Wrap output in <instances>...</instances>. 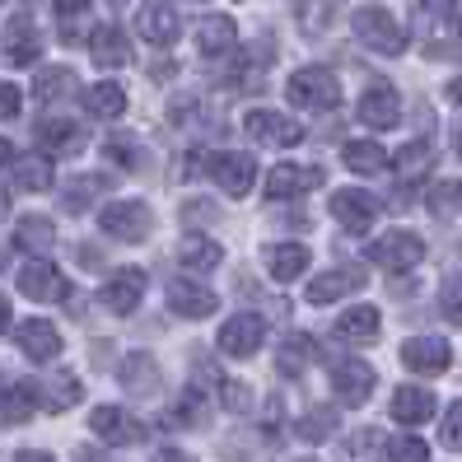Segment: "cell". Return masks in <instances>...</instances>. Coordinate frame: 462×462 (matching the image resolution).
Segmentation results:
<instances>
[{
  "label": "cell",
  "instance_id": "cell-1",
  "mask_svg": "<svg viewBox=\"0 0 462 462\" xmlns=\"http://www.w3.org/2000/svg\"><path fill=\"white\" fill-rule=\"evenodd\" d=\"M356 38L378 51V57H402L406 51V29H402V19L383 5H360L356 10Z\"/></svg>",
  "mask_w": 462,
  "mask_h": 462
},
{
  "label": "cell",
  "instance_id": "cell-2",
  "mask_svg": "<svg viewBox=\"0 0 462 462\" xmlns=\"http://www.w3.org/2000/svg\"><path fill=\"white\" fill-rule=\"evenodd\" d=\"M290 103H299L304 113H332V107L341 103V85H337V75L328 66H304V70H294L290 75Z\"/></svg>",
  "mask_w": 462,
  "mask_h": 462
},
{
  "label": "cell",
  "instance_id": "cell-3",
  "mask_svg": "<svg viewBox=\"0 0 462 462\" xmlns=\"http://www.w3.org/2000/svg\"><path fill=\"white\" fill-rule=\"evenodd\" d=\"M98 229L107 238H117V243H141L150 238L154 229V210L145 201H135V197H122V201H107L98 210Z\"/></svg>",
  "mask_w": 462,
  "mask_h": 462
},
{
  "label": "cell",
  "instance_id": "cell-4",
  "mask_svg": "<svg viewBox=\"0 0 462 462\" xmlns=\"http://www.w3.org/2000/svg\"><path fill=\"white\" fill-rule=\"evenodd\" d=\"M206 173L215 178V187H220L225 197H248L253 182H257V159L253 154H238V150H220L206 159Z\"/></svg>",
  "mask_w": 462,
  "mask_h": 462
},
{
  "label": "cell",
  "instance_id": "cell-5",
  "mask_svg": "<svg viewBox=\"0 0 462 462\" xmlns=\"http://www.w3.org/2000/svg\"><path fill=\"white\" fill-rule=\"evenodd\" d=\"M243 131H248L257 145H281V150L304 141V126H299L294 117H285V113H271V107H253V113L243 117Z\"/></svg>",
  "mask_w": 462,
  "mask_h": 462
},
{
  "label": "cell",
  "instance_id": "cell-6",
  "mask_svg": "<svg viewBox=\"0 0 462 462\" xmlns=\"http://www.w3.org/2000/svg\"><path fill=\"white\" fill-rule=\"evenodd\" d=\"M425 257V243L406 229H393V234H378L369 243V262H378L383 271H411L416 262Z\"/></svg>",
  "mask_w": 462,
  "mask_h": 462
},
{
  "label": "cell",
  "instance_id": "cell-7",
  "mask_svg": "<svg viewBox=\"0 0 462 462\" xmlns=\"http://www.w3.org/2000/svg\"><path fill=\"white\" fill-rule=\"evenodd\" d=\"M89 430L98 434L103 444H117V448H131V444H145V420H135L131 411H122V406H98V411L89 416Z\"/></svg>",
  "mask_w": 462,
  "mask_h": 462
},
{
  "label": "cell",
  "instance_id": "cell-8",
  "mask_svg": "<svg viewBox=\"0 0 462 462\" xmlns=\"http://www.w3.org/2000/svg\"><path fill=\"white\" fill-rule=\"evenodd\" d=\"M374 383H378L374 365H365L356 356H346V360L332 365V388H337V402L341 406H365L369 393H374Z\"/></svg>",
  "mask_w": 462,
  "mask_h": 462
},
{
  "label": "cell",
  "instance_id": "cell-9",
  "mask_svg": "<svg viewBox=\"0 0 462 462\" xmlns=\"http://www.w3.org/2000/svg\"><path fill=\"white\" fill-rule=\"evenodd\" d=\"M271 66H276V42H271V38H257V42L234 61V70H229V89H234V94H257V85L266 79Z\"/></svg>",
  "mask_w": 462,
  "mask_h": 462
},
{
  "label": "cell",
  "instance_id": "cell-10",
  "mask_svg": "<svg viewBox=\"0 0 462 462\" xmlns=\"http://www.w3.org/2000/svg\"><path fill=\"white\" fill-rule=\"evenodd\" d=\"M145 299V271L141 266H122L113 281H103V290H98V304L107 309V313H117V318H126V313H135V304Z\"/></svg>",
  "mask_w": 462,
  "mask_h": 462
},
{
  "label": "cell",
  "instance_id": "cell-11",
  "mask_svg": "<svg viewBox=\"0 0 462 462\" xmlns=\"http://www.w3.org/2000/svg\"><path fill=\"white\" fill-rule=\"evenodd\" d=\"M135 33L154 47H173L178 33H182V19L173 10V0H145L141 14H135Z\"/></svg>",
  "mask_w": 462,
  "mask_h": 462
},
{
  "label": "cell",
  "instance_id": "cell-12",
  "mask_svg": "<svg viewBox=\"0 0 462 462\" xmlns=\"http://www.w3.org/2000/svg\"><path fill=\"white\" fill-rule=\"evenodd\" d=\"M19 294L38 299V304H51V299H70V285H66V276L51 262L33 257L29 266L19 271Z\"/></svg>",
  "mask_w": 462,
  "mask_h": 462
},
{
  "label": "cell",
  "instance_id": "cell-13",
  "mask_svg": "<svg viewBox=\"0 0 462 462\" xmlns=\"http://www.w3.org/2000/svg\"><path fill=\"white\" fill-rule=\"evenodd\" d=\"M262 337H266L262 313H234L225 328H220V350H225V356H234V360H248L253 350L262 346Z\"/></svg>",
  "mask_w": 462,
  "mask_h": 462
},
{
  "label": "cell",
  "instance_id": "cell-14",
  "mask_svg": "<svg viewBox=\"0 0 462 462\" xmlns=\"http://www.w3.org/2000/svg\"><path fill=\"white\" fill-rule=\"evenodd\" d=\"M169 309H173L178 318L201 322V318H210L215 309H220V299H215V290H206L201 281L178 276V281H169Z\"/></svg>",
  "mask_w": 462,
  "mask_h": 462
},
{
  "label": "cell",
  "instance_id": "cell-15",
  "mask_svg": "<svg viewBox=\"0 0 462 462\" xmlns=\"http://www.w3.org/2000/svg\"><path fill=\"white\" fill-rule=\"evenodd\" d=\"M0 47H5V61H10V66H33V61H38V51H42L38 23H33L29 14H10Z\"/></svg>",
  "mask_w": 462,
  "mask_h": 462
},
{
  "label": "cell",
  "instance_id": "cell-16",
  "mask_svg": "<svg viewBox=\"0 0 462 462\" xmlns=\"http://www.w3.org/2000/svg\"><path fill=\"white\" fill-rule=\"evenodd\" d=\"M332 215H337V225H341V229L365 234V229L378 220V197L360 192V187H346V192L332 197Z\"/></svg>",
  "mask_w": 462,
  "mask_h": 462
},
{
  "label": "cell",
  "instance_id": "cell-17",
  "mask_svg": "<svg viewBox=\"0 0 462 462\" xmlns=\"http://www.w3.org/2000/svg\"><path fill=\"white\" fill-rule=\"evenodd\" d=\"M117 378H122V388H126L131 397H154L159 383H164V374H159V365H154L150 350H131V356L117 365Z\"/></svg>",
  "mask_w": 462,
  "mask_h": 462
},
{
  "label": "cell",
  "instance_id": "cell-18",
  "mask_svg": "<svg viewBox=\"0 0 462 462\" xmlns=\"http://www.w3.org/2000/svg\"><path fill=\"white\" fill-rule=\"evenodd\" d=\"M402 365L411 374H444L453 365V350H448L444 337H416V341L402 346Z\"/></svg>",
  "mask_w": 462,
  "mask_h": 462
},
{
  "label": "cell",
  "instance_id": "cell-19",
  "mask_svg": "<svg viewBox=\"0 0 462 462\" xmlns=\"http://www.w3.org/2000/svg\"><path fill=\"white\" fill-rule=\"evenodd\" d=\"M14 341H19V350L29 356L33 365H47V360H57L61 356V332L51 328V322H42V318H29L23 328L14 332Z\"/></svg>",
  "mask_w": 462,
  "mask_h": 462
},
{
  "label": "cell",
  "instance_id": "cell-20",
  "mask_svg": "<svg viewBox=\"0 0 462 462\" xmlns=\"http://www.w3.org/2000/svg\"><path fill=\"white\" fill-rule=\"evenodd\" d=\"M42 154H79L85 150V126L79 122H66V117H47L33 126Z\"/></svg>",
  "mask_w": 462,
  "mask_h": 462
},
{
  "label": "cell",
  "instance_id": "cell-21",
  "mask_svg": "<svg viewBox=\"0 0 462 462\" xmlns=\"http://www.w3.org/2000/svg\"><path fill=\"white\" fill-rule=\"evenodd\" d=\"M369 276H360L356 266H337V271H322V276L309 281V304H332V299H346V294H356L365 290Z\"/></svg>",
  "mask_w": 462,
  "mask_h": 462
},
{
  "label": "cell",
  "instance_id": "cell-22",
  "mask_svg": "<svg viewBox=\"0 0 462 462\" xmlns=\"http://www.w3.org/2000/svg\"><path fill=\"white\" fill-rule=\"evenodd\" d=\"M397 117H402V103H397V89L393 85H369L365 89V98H360V122L365 126H378V131H388V126H397Z\"/></svg>",
  "mask_w": 462,
  "mask_h": 462
},
{
  "label": "cell",
  "instance_id": "cell-23",
  "mask_svg": "<svg viewBox=\"0 0 462 462\" xmlns=\"http://www.w3.org/2000/svg\"><path fill=\"white\" fill-rule=\"evenodd\" d=\"M234 42H238V33H234V19L229 14H201V23H197V47H201V57H229L234 51Z\"/></svg>",
  "mask_w": 462,
  "mask_h": 462
},
{
  "label": "cell",
  "instance_id": "cell-24",
  "mask_svg": "<svg viewBox=\"0 0 462 462\" xmlns=\"http://www.w3.org/2000/svg\"><path fill=\"white\" fill-rule=\"evenodd\" d=\"M89 51H94V61L103 70H122L131 61V47H126V33L117 29V23H98V29L89 33Z\"/></svg>",
  "mask_w": 462,
  "mask_h": 462
},
{
  "label": "cell",
  "instance_id": "cell-25",
  "mask_svg": "<svg viewBox=\"0 0 462 462\" xmlns=\"http://www.w3.org/2000/svg\"><path fill=\"white\" fill-rule=\"evenodd\" d=\"M304 187H322V169H294V164H276L266 173V197L271 201H285Z\"/></svg>",
  "mask_w": 462,
  "mask_h": 462
},
{
  "label": "cell",
  "instance_id": "cell-26",
  "mask_svg": "<svg viewBox=\"0 0 462 462\" xmlns=\"http://www.w3.org/2000/svg\"><path fill=\"white\" fill-rule=\"evenodd\" d=\"M79 397H85V388H79V374H70V369L51 374L47 383H38V406L42 411H70Z\"/></svg>",
  "mask_w": 462,
  "mask_h": 462
},
{
  "label": "cell",
  "instance_id": "cell-27",
  "mask_svg": "<svg viewBox=\"0 0 462 462\" xmlns=\"http://www.w3.org/2000/svg\"><path fill=\"white\" fill-rule=\"evenodd\" d=\"M262 262L276 281H294V276H304V266H309V248L304 243H271L262 253Z\"/></svg>",
  "mask_w": 462,
  "mask_h": 462
},
{
  "label": "cell",
  "instance_id": "cell-28",
  "mask_svg": "<svg viewBox=\"0 0 462 462\" xmlns=\"http://www.w3.org/2000/svg\"><path fill=\"white\" fill-rule=\"evenodd\" d=\"M434 416V393L430 388H397L393 393V420L397 425H425Z\"/></svg>",
  "mask_w": 462,
  "mask_h": 462
},
{
  "label": "cell",
  "instance_id": "cell-29",
  "mask_svg": "<svg viewBox=\"0 0 462 462\" xmlns=\"http://www.w3.org/2000/svg\"><path fill=\"white\" fill-rule=\"evenodd\" d=\"M178 262L197 276V271H215V266H220L225 262V248L215 238H206V234H187L182 248H178Z\"/></svg>",
  "mask_w": 462,
  "mask_h": 462
},
{
  "label": "cell",
  "instance_id": "cell-30",
  "mask_svg": "<svg viewBox=\"0 0 462 462\" xmlns=\"http://www.w3.org/2000/svg\"><path fill=\"white\" fill-rule=\"evenodd\" d=\"M14 243L23 253L42 257V253H51V243H57V225H51L47 215H23V220L14 225Z\"/></svg>",
  "mask_w": 462,
  "mask_h": 462
},
{
  "label": "cell",
  "instance_id": "cell-31",
  "mask_svg": "<svg viewBox=\"0 0 462 462\" xmlns=\"http://www.w3.org/2000/svg\"><path fill=\"white\" fill-rule=\"evenodd\" d=\"M313 356H318V341L304 337V332H294V337H285L281 350H276V369H281L285 378H299V374L313 365Z\"/></svg>",
  "mask_w": 462,
  "mask_h": 462
},
{
  "label": "cell",
  "instance_id": "cell-32",
  "mask_svg": "<svg viewBox=\"0 0 462 462\" xmlns=\"http://www.w3.org/2000/svg\"><path fill=\"white\" fill-rule=\"evenodd\" d=\"M79 89V75L70 70V66H47V70H38V79H33V98L38 103H57V98H66V94H75Z\"/></svg>",
  "mask_w": 462,
  "mask_h": 462
},
{
  "label": "cell",
  "instance_id": "cell-33",
  "mask_svg": "<svg viewBox=\"0 0 462 462\" xmlns=\"http://www.w3.org/2000/svg\"><path fill=\"white\" fill-rule=\"evenodd\" d=\"M85 113L89 117H103V122H117L122 113H126V94H122V85H89L85 89Z\"/></svg>",
  "mask_w": 462,
  "mask_h": 462
},
{
  "label": "cell",
  "instance_id": "cell-34",
  "mask_svg": "<svg viewBox=\"0 0 462 462\" xmlns=\"http://www.w3.org/2000/svg\"><path fill=\"white\" fill-rule=\"evenodd\" d=\"M33 411H38V383H10L0 393V416H5V425H23Z\"/></svg>",
  "mask_w": 462,
  "mask_h": 462
},
{
  "label": "cell",
  "instance_id": "cell-35",
  "mask_svg": "<svg viewBox=\"0 0 462 462\" xmlns=\"http://www.w3.org/2000/svg\"><path fill=\"white\" fill-rule=\"evenodd\" d=\"M378 309H369V304H360V309H346L341 318H337V337L341 341H374L378 337Z\"/></svg>",
  "mask_w": 462,
  "mask_h": 462
},
{
  "label": "cell",
  "instance_id": "cell-36",
  "mask_svg": "<svg viewBox=\"0 0 462 462\" xmlns=\"http://www.w3.org/2000/svg\"><path fill=\"white\" fill-rule=\"evenodd\" d=\"M337 420H341L337 406H313V411L299 416L294 434H299L304 444H322V439H332V434H337Z\"/></svg>",
  "mask_w": 462,
  "mask_h": 462
},
{
  "label": "cell",
  "instance_id": "cell-37",
  "mask_svg": "<svg viewBox=\"0 0 462 462\" xmlns=\"http://www.w3.org/2000/svg\"><path fill=\"white\" fill-rule=\"evenodd\" d=\"M206 416H210V406H206L201 388L192 383V388H182V397L173 402V411H169V425H178V430H192V425H206Z\"/></svg>",
  "mask_w": 462,
  "mask_h": 462
},
{
  "label": "cell",
  "instance_id": "cell-38",
  "mask_svg": "<svg viewBox=\"0 0 462 462\" xmlns=\"http://www.w3.org/2000/svg\"><path fill=\"white\" fill-rule=\"evenodd\" d=\"M341 159H346V169H356V173H383L388 169V154L378 141H350L341 150Z\"/></svg>",
  "mask_w": 462,
  "mask_h": 462
},
{
  "label": "cell",
  "instance_id": "cell-39",
  "mask_svg": "<svg viewBox=\"0 0 462 462\" xmlns=\"http://www.w3.org/2000/svg\"><path fill=\"white\" fill-rule=\"evenodd\" d=\"M430 159H434L430 141H411V145H402V150H397V178H402V182L425 178V173H430Z\"/></svg>",
  "mask_w": 462,
  "mask_h": 462
},
{
  "label": "cell",
  "instance_id": "cell-40",
  "mask_svg": "<svg viewBox=\"0 0 462 462\" xmlns=\"http://www.w3.org/2000/svg\"><path fill=\"white\" fill-rule=\"evenodd\" d=\"M14 182L23 187V192H47V187H51V164H47V154H23L19 164H14Z\"/></svg>",
  "mask_w": 462,
  "mask_h": 462
},
{
  "label": "cell",
  "instance_id": "cell-41",
  "mask_svg": "<svg viewBox=\"0 0 462 462\" xmlns=\"http://www.w3.org/2000/svg\"><path fill=\"white\" fill-rule=\"evenodd\" d=\"M103 187H107V178H103V173H89V178L66 182V187H61V210L79 215V210L89 206V197H94V192H103Z\"/></svg>",
  "mask_w": 462,
  "mask_h": 462
},
{
  "label": "cell",
  "instance_id": "cell-42",
  "mask_svg": "<svg viewBox=\"0 0 462 462\" xmlns=\"http://www.w3.org/2000/svg\"><path fill=\"white\" fill-rule=\"evenodd\" d=\"M430 210L439 215V220H457L462 215V182H439L430 192Z\"/></svg>",
  "mask_w": 462,
  "mask_h": 462
},
{
  "label": "cell",
  "instance_id": "cell-43",
  "mask_svg": "<svg viewBox=\"0 0 462 462\" xmlns=\"http://www.w3.org/2000/svg\"><path fill=\"white\" fill-rule=\"evenodd\" d=\"M337 5H341V0H309V5L299 10V29H304V33H328Z\"/></svg>",
  "mask_w": 462,
  "mask_h": 462
},
{
  "label": "cell",
  "instance_id": "cell-44",
  "mask_svg": "<svg viewBox=\"0 0 462 462\" xmlns=\"http://www.w3.org/2000/svg\"><path fill=\"white\" fill-rule=\"evenodd\" d=\"M439 313L453 322V328H462V271H453V276L439 285Z\"/></svg>",
  "mask_w": 462,
  "mask_h": 462
},
{
  "label": "cell",
  "instance_id": "cell-45",
  "mask_svg": "<svg viewBox=\"0 0 462 462\" xmlns=\"http://www.w3.org/2000/svg\"><path fill=\"white\" fill-rule=\"evenodd\" d=\"M388 457L393 462H430V444L420 439V434H397V439L388 444Z\"/></svg>",
  "mask_w": 462,
  "mask_h": 462
},
{
  "label": "cell",
  "instance_id": "cell-46",
  "mask_svg": "<svg viewBox=\"0 0 462 462\" xmlns=\"http://www.w3.org/2000/svg\"><path fill=\"white\" fill-rule=\"evenodd\" d=\"M103 159H113V164H122V169H141V150H135L131 135H107Z\"/></svg>",
  "mask_w": 462,
  "mask_h": 462
},
{
  "label": "cell",
  "instance_id": "cell-47",
  "mask_svg": "<svg viewBox=\"0 0 462 462\" xmlns=\"http://www.w3.org/2000/svg\"><path fill=\"white\" fill-rule=\"evenodd\" d=\"M374 448H378V430H356V434H350V439L341 444V457L346 462H369L374 457Z\"/></svg>",
  "mask_w": 462,
  "mask_h": 462
},
{
  "label": "cell",
  "instance_id": "cell-48",
  "mask_svg": "<svg viewBox=\"0 0 462 462\" xmlns=\"http://www.w3.org/2000/svg\"><path fill=\"white\" fill-rule=\"evenodd\" d=\"M220 402L229 411H253V393H248V383H238V378H225L220 383Z\"/></svg>",
  "mask_w": 462,
  "mask_h": 462
},
{
  "label": "cell",
  "instance_id": "cell-49",
  "mask_svg": "<svg viewBox=\"0 0 462 462\" xmlns=\"http://www.w3.org/2000/svg\"><path fill=\"white\" fill-rule=\"evenodd\" d=\"M439 439H444V448H462V402H453L448 411H444V425H439Z\"/></svg>",
  "mask_w": 462,
  "mask_h": 462
},
{
  "label": "cell",
  "instance_id": "cell-50",
  "mask_svg": "<svg viewBox=\"0 0 462 462\" xmlns=\"http://www.w3.org/2000/svg\"><path fill=\"white\" fill-rule=\"evenodd\" d=\"M19 107H23V94H19V85H0V122L19 117Z\"/></svg>",
  "mask_w": 462,
  "mask_h": 462
},
{
  "label": "cell",
  "instance_id": "cell-51",
  "mask_svg": "<svg viewBox=\"0 0 462 462\" xmlns=\"http://www.w3.org/2000/svg\"><path fill=\"white\" fill-rule=\"evenodd\" d=\"M51 5H57V14H66V19H70V14H79V10H85L89 0H51Z\"/></svg>",
  "mask_w": 462,
  "mask_h": 462
},
{
  "label": "cell",
  "instance_id": "cell-52",
  "mask_svg": "<svg viewBox=\"0 0 462 462\" xmlns=\"http://www.w3.org/2000/svg\"><path fill=\"white\" fill-rule=\"evenodd\" d=\"M10 462H51V453H42V448H23V453H14Z\"/></svg>",
  "mask_w": 462,
  "mask_h": 462
},
{
  "label": "cell",
  "instance_id": "cell-53",
  "mask_svg": "<svg viewBox=\"0 0 462 462\" xmlns=\"http://www.w3.org/2000/svg\"><path fill=\"white\" fill-rule=\"evenodd\" d=\"M154 462H197V457H187V453H178V448H159Z\"/></svg>",
  "mask_w": 462,
  "mask_h": 462
},
{
  "label": "cell",
  "instance_id": "cell-54",
  "mask_svg": "<svg viewBox=\"0 0 462 462\" xmlns=\"http://www.w3.org/2000/svg\"><path fill=\"white\" fill-rule=\"evenodd\" d=\"M448 23L462 33V0H448Z\"/></svg>",
  "mask_w": 462,
  "mask_h": 462
},
{
  "label": "cell",
  "instance_id": "cell-55",
  "mask_svg": "<svg viewBox=\"0 0 462 462\" xmlns=\"http://www.w3.org/2000/svg\"><path fill=\"white\" fill-rule=\"evenodd\" d=\"M5 328H10V299L0 294V337H5Z\"/></svg>",
  "mask_w": 462,
  "mask_h": 462
},
{
  "label": "cell",
  "instance_id": "cell-56",
  "mask_svg": "<svg viewBox=\"0 0 462 462\" xmlns=\"http://www.w3.org/2000/svg\"><path fill=\"white\" fill-rule=\"evenodd\" d=\"M448 98H453V103L462 107V75H457V79H453V85H448Z\"/></svg>",
  "mask_w": 462,
  "mask_h": 462
},
{
  "label": "cell",
  "instance_id": "cell-57",
  "mask_svg": "<svg viewBox=\"0 0 462 462\" xmlns=\"http://www.w3.org/2000/svg\"><path fill=\"white\" fill-rule=\"evenodd\" d=\"M5 215H10V192L0 187V220H5Z\"/></svg>",
  "mask_w": 462,
  "mask_h": 462
},
{
  "label": "cell",
  "instance_id": "cell-58",
  "mask_svg": "<svg viewBox=\"0 0 462 462\" xmlns=\"http://www.w3.org/2000/svg\"><path fill=\"white\" fill-rule=\"evenodd\" d=\"M14 159V150H10V141H0V164H10Z\"/></svg>",
  "mask_w": 462,
  "mask_h": 462
},
{
  "label": "cell",
  "instance_id": "cell-59",
  "mask_svg": "<svg viewBox=\"0 0 462 462\" xmlns=\"http://www.w3.org/2000/svg\"><path fill=\"white\" fill-rule=\"evenodd\" d=\"M425 5H430V10H434V5H439V0H425ZM444 5H448V0H444Z\"/></svg>",
  "mask_w": 462,
  "mask_h": 462
},
{
  "label": "cell",
  "instance_id": "cell-60",
  "mask_svg": "<svg viewBox=\"0 0 462 462\" xmlns=\"http://www.w3.org/2000/svg\"><path fill=\"white\" fill-rule=\"evenodd\" d=\"M0 393H5V388H0Z\"/></svg>",
  "mask_w": 462,
  "mask_h": 462
}]
</instances>
